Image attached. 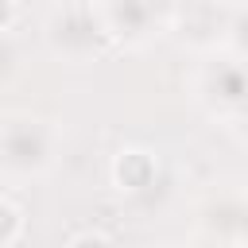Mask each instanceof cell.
Segmentation results:
<instances>
[{"instance_id": "obj_9", "label": "cell", "mask_w": 248, "mask_h": 248, "mask_svg": "<svg viewBox=\"0 0 248 248\" xmlns=\"http://www.w3.org/2000/svg\"><path fill=\"white\" fill-rule=\"evenodd\" d=\"M16 19H19V4H16V0H0V35L12 31Z\"/></svg>"}, {"instance_id": "obj_1", "label": "cell", "mask_w": 248, "mask_h": 248, "mask_svg": "<svg viewBox=\"0 0 248 248\" xmlns=\"http://www.w3.org/2000/svg\"><path fill=\"white\" fill-rule=\"evenodd\" d=\"M62 147V128L50 116L31 108H4L0 112V178L12 186H27L50 174Z\"/></svg>"}, {"instance_id": "obj_2", "label": "cell", "mask_w": 248, "mask_h": 248, "mask_svg": "<svg viewBox=\"0 0 248 248\" xmlns=\"http://www.w3.org/2000/svg\"><path fill=\"white\" fill-rule=\"evenodd\" d=\"M108 43V31L93 0H54L43 16V46L70 66L93 62Z\"/></svg>"}, {"instance_id": "obj_3", "label": "cell", "mask_w": 248, "mask_h": 248, "mask_svg": "<svg viewBox=\"0 0 248 248\" xmlns=\"http://www.w3.org/2000/svg\"><path fill=\"white\" fill-rule=\"evenodd\" d=\"M108 178L120 194H143L159 178V155L151 147H120L108 163Z\"/></svg>"}, {"instance_id": "obj_6", "label": "cell", "mask_w": 248, "mask_h": 248, "mask_svg": "<svg viewBox=\"0 0 248 248\" xmlns=\"http://www.w3.org/2000/svg\"><path fill=\"white\" fill-rule=\"evenodd\" d=\"M23 229H27V217H23V209H19L12 198H4V194H0V248H12V244H19Z\"/></svg>"}, {"instance_id": "obj_7", "label": "cell", "mask_w": 248, "mask_h": 248, "mask_svg": "<svg viewBox=\"0 0 248 248\" xmlns=\"http://www.w3.org/2000/svg\"><path fill=\"white\" fill-rule=\"evenodd\" d=\"M66 248H116V240L105 232V229H81L66 240Z\"/></svg>"}, {"instance_id": "obj_8", "label": "cell", "mask_w": 248, "mask_h": 248, "mask_svg": "<svg viewBox=\"0 0 248 248\" xmlns=\"http://www.w3.org/2000/svg\"><path fill=\"white\" fill-rule=\"evenodd\" d=\"M229 43H232V50H236L240 58H248V8H240V12L232 16V23H229Z\"/></svg>"}, {"instance_id": "obj_4", "label": "cell", "mask_w": 248, "mask_h": 248, "mask_svg": "<svg viewBox=\"0 0 248 248\" xmlns=\"http://www.w3.org/2000/svg\"><path fill=\"white\" fill-rule=\"evenodd\" d=\"M108 39L136 43L151 31V4L147 0H93Z\"/></svg>"}, {"instance_id": "obj_5", "label": "cell", "mask_w": 248, "mask_h": 248, "mask_svg": "<svg viewBox=\"0 0 248 248\" xmlns=\"http://www.w3.org/2000/svg\"><path fill=\"white\" fill-rule=\"evenodd\" d=\"M205 89L213 93V101L229 112H244L248 108V66L240 58H225L217 62V70L205 74Z\"/></svg>"}, {"instance_id": "obj_10", "label": "cell", "mask_w": 248, "mask_h": 248, "mask_svg": "<svg viewBox=\"0 0 248 248\" xmlns=\"http://www.w3.org/2000/svg\"><path fill=\"white\" fill-rule=\"evenodd\" d=\"M244 136H248V108H244Z\"/></svg>"}]
</instances>
